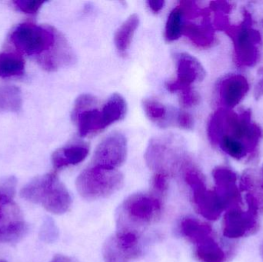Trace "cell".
<instances>
[{"mask_svg": "<svg viewBox=\"0 0 263 262\" xmlns=\"http://www.w3.org/2000/svg\"><path fill=\"white\" fill-rule=\"evenodd\" d=\"M222 234L226 238L237 239L259 232V216L242 206H232L225 211L222 220Z\"/></svg>", "mask_w": 263, "mask_h": 262, "instance_id": "30bf717a", "label": "cell"}, {"mask_svg": "<svg viewBox=\"0 0 263 262\" xmlns=\"http://www.w3.org/2000/svg\"><path fill=\"white\" fill-rule=\"evenodd\" d=\"M184 181L190 188L193 204L198 213L210 221H216L227 210L222 198L214 189H208L205 178L191 161L182 171Z\"/></svg>", "mask_w": 263, "mask_h": 262, "instance_id": "52a82bcc", "label": "cell"}, {"mask_svg": "<svg viewBox=\"0 0 263 262\" xmlns=\"http://www.w3.org/2000/svg\"><path fill=\"white\" fill-rule=\"evenodd\" d=\"M251 116V112L247 109L240 114L225 108L218 109L208 123L210 142L217 145L221 138H230L243 145L250 156L256 155L262 132L257 124L253 123Z\"/></svg>", "mask_w": 263, "mask_h": 262, "instance_id": "6da1fadb", "label": "cell"}, {"mask_svg": "<svg viewBox=\"0 0 263 262\" xmlns=\"http://www.w3.org/2000/svg\"><path fill=\"white\" fill-rule=\"evenodd\" d=\"M16 185L14 176L0 181V244L18 243L29 229L20 207L14 201Z\"/></svg>", "mask_w": 263, "mask_h": 262, "instance_id": "5b68a950", "label": "cell"}, {"mask_svg": "<svg viewBox=\"0 0 263 262\" xmlns=\"http://www.w3.org/2000/svg\"><path fill=\"white\" fill-rule=\"evenodd\" d=\"M168 177L163 174L155 173L152 179V189L153 195L162 198L166 195L168 191Z\"/></svg>", "mask_w": 263, "mask_h": 262, "instance_id": "f546056e", "label": "cell"}, {"mask_svg": "<svg viewBox=\"0 0 263 262\" xmlns=\"http://www.w3.org/2000/svg\"><path fill=\"white\" fill-rule=\"evenodd\" d=\"M142 107L146 116L153 123L159 125L161 127L175 125L176 123V110H170L154 98H145L142 101Z\"/></svg>", "mask_w": 263, "mask_h": 262, "instance_id": "d6986e66", "label": "cell"}, {"mask_svg": "<svg viewBox=\"0 0 263 262\" xmlns=\"http://www.w3.org/2000/svg\"><path fill=\"white\" fill-rule=\"evenodd\" d=\"M23 106L22 92L15 86H0V110L18 112Z\"/></svg>", "mask_w": 263, "mask_h": 262, "instance_id": "484cf974", "label": "cell"}, {"mask_svg": "<svg viewBox=\"0 0 263 262\" xmlns=\"http://www.w3.org/2000/svg\"><path fill=\"white\" fill-rule=\"evenodd\" d=\"M147 6L149 8L150 10L154 13H158L163 9L165 6V1L163 0H155V1H147Z\"/></svg>", "mask_w": 263, "mask_h": 262, "instance_id": "e575fe53", "label": "cell"}, {"mask_svg": "<svg viewBox=\"0 0 263 262\" xmlns=\"http://www.w3.org/2000/svg\"><path fill=\"white\" fill-rule=\"evenodd\" d=\"M88 145L82 143H74L60 148L53 152L52 163L54 169H63L69 166H76L84 161L89 154Z\"/></svg>", "mask_w": 263, "mask_h": 262, "instance_id": "e0dca14e", "label": "cell"}, {"mask_svg": "<svg viewBox=\"0 0 263 262\" xmlns=\"http://www.w3.org/2000/svg\"><path fill=\"white\" fill-rule=\"evenodd\" d=\"M162 206L161 198L153 193L133 194L116 212L117 232L142 237L144 231L160 218Z\"/></svg>", "mask_w": 263, "mask_h": 262, "instance_id": "7a4b0ae2", "label": "cell"}, {"mask_svg": "<svg viewBox=\"0 0 263 262\" xmlns=\"http://www.w3.org/2000/svg\"><path fill=\"white\" fill-rule=\"evenodd\" d=\"M182 35L198 47L203 49L210 47L215 41L214 29L209 17L204 18L201 24L184 21Z\"/></svg>", "mask_w": 263, "mask_h": 262, "instance_id": "ac0fdd59", "label": "cell"}, {"mask_svg": "<svg viewBox=\"0 0 263 262\" xmlns=\"http://www.w3.org/2000/svg\"><path fill=\"white\" fill-rule=\"evenodd\" d=\"M24 70L25 61L20 53L13 52L0 53V77L21 76Z\"/></svg>", "mask_w": 263, "mask_h": 262, "instance_id": "d4e9b609", "label": "cell"}, {"mask_svg": "<svg viewBox=\"0 0 263 262\" xmlns=\"http://www.w3.org/2000/svg\"><path fill=\"white\" fill-rule=\"evenodd\" d=\"M184 18L182 10L177 6L168 15L165 27V38L167 42L176 41L182 35Z\"/></svg>", "mask_w": 263, "mask_h": 262, "instance_id": "4316f807", "label": "cell"}, {"mask_svg": "<svg viewBox=\"0 0 263 262\" xmlns=\"http://www.w3.org/2000/svg\"><path fill=\"white\" fill-rule=\"evenodd\" d=\"M37 60L43 69L53 72L75 63L76 57L66 38L59 32L53 47Z\"/></svg>", "mask_w": 263, "mask_h": 262, "instance_id": "2e32d148", "label": "cell"}, {"mask_svg": "<svg viewBox=\"0 0 263 262\" xmlns=\"http://www.w3.org/2000/svg\"><path fill=\"white\" fill-rule=\"evenodd\" d=\"M127 155V141L120 132L106 136L97 146L92 166L106 169H117L124 163Z\"/></svg>", "mask_w": 263, "mask_h": 262, "instance_id": "8fae6325", "label": "cell"}, {"mask_svg": "<svg viewBox=\"0 0 263 262\" xmlns=\"http://www.w3.org/2000/svg\"><path fill=\"white\" fill-rule=\"evenodd\" d=\"M58 34L51 26L25 23L12 31L10 40L20 53L37 56L38 59L53 47Z\"/></svg>", "mask_w": 263, "mask_h": 262, "instance_id": "ba28073f", "label": "cell"}, {"mask_svg": "<svg viewBox=\"0 0 263 262\" xmlns=\"http://www.w3.org/2000/svg\"><path fill=\"white\" fill-rule=\"evenodd\" d=\"M145 163L155 173L170 176L182 172L190 161L184 141L176 135L155 137L149 142L145 153Z\"/></svg>", "mask_w": 263, "mask_h": 262, "instance_id": "277c9868", "label": "cell"}, {"mask_svg": "<svg viewBox=\"0 0 263 262\" xmlns=\"http://www.w3.org/2000/svg\"><path fill=\"white\" fill-rule=\"evenodd\" d=\"M243 22L239 26L229 25L224 32L233 40L235 58L241 67H253L259 58V47L262 36L259 31L252 28V19L247 12L244 13Z\"/></svg>", "mask_w": 263, "mask_h": 262, "instance_id": "9c48e42d", "label": "cell"}, {"mask_svg": "<svg viewBox=\"0 0 263 262\" xmlns=\"http://www.w3.org/2000/svg\"><path fill=\"white\" fill-rule=\"evenodd\" d=\"M139 25V15L133 14L117 29L114 36V43L117 51L122 56L127 55L133 36Z\"/></svg>", "mask_w": 263, "mask_h": 262, "instance_id": "603a6c76", "label": "cell"}, {"mask_svg": "<svg viewBox=\"0 0 263 262\" xmlns=\"http://www.w3.org/2000/svg\"><path fill=\"white\" fill-rule=\"evenodd\" d=\"M179 230L182 236L194 246L214 235L210 225L191 217H186L181 221Z\"/></svg>", "mask_w": 263, "mask_h": 262, "instance_id": "ffe728a7", "label": "cell"}, {"mask_svg": "<svg viewBox=\"0 0 263 262\" xmlns=\"http://www.w3.org/2000/svg\"><path fill=\"white\" fill-rule=\"evenodd\" d=\"M195 256L199 262H227V255L214 235L195 246Z\"/></svg>", "mask_w": 263, "mask_h": 262, "instance_id": "44dd1931", "label": "cell"}, {"mask_svg": "<svg viewBox=\"0 0 263 262\" xmlns=\"http://www.w3.org/2000/svg\"><path fill=\"white\" fill-rule=\"evenodd\" d=\"M45 3L46 2L40 0H16L12 2L17 10L29 15L36 14Z\"/></svg>", "mask_w": 263, "mask_h": 262, "instance_id": "f1b7e54d", "label": "cell"}, {"mask_svg": "<svg viewBox=\"0 0 263 262\" xmlns=\"http://www.w3.org/2000/svg\"><path fill=\"white\" fill-rule=\"evenodd\" d=\"M124 177L117 169H106L92 166L83 170L76 183L79 194L86 200L108 198L118 192Z\"/></svg>", "mask_w": 263, "mask_h": 262, "instance_id": "8992f818", "label": "cell"}, {"mask_svg": "<svg viewBox=\"0 0 263 262\" xmlns=\"http://www.w3.org/2000/svg\"><path fill=\"white\" fill-rule=\"evenodd\" d=\"M250 90L248 80L240 74L227 75L219 81L217 86L220 103L225 109L236 107L245 98Z\"/></svg>", "mask_w": 263, "mask_h": 262, "instance_id": "9a60e30c", "label": "cell"}, {"mask_svg": "<svg viewBox=\"0 0 263 262\" xmlns=\"http://www.w3.org/2000/svg\"><path fill=\"white\" fill-rule=\"evenodd\" d=\"M179 93H180L181 103L185 107H192L199 103V95H198L197 92H195L193 88L184 89Z\"/></svg>", "mask_w": 263, "mask_h": 262, "instance_id": "1f68e13d", "label": "cell"}, {"mask_svg": "<svg viewBox=\"0 0 263 262\" xmlns=\"http://www.w3.org/2000/svg\"><path fill=\"white\" fill-rule=\"evenodd\" d=\"M20 196L55 215L66 213L72 204L69 192L55 173L33 178L21 189Z\"/></svg>", "mask_w": 263, "mask_h": 262, "instance_id": "3957f363", "label": "cell"}, {"mask_svg": "<svg viewBox=\"0 0 263 262\" xmlns=\"http://www.w3.org/2000/svg\"><path fill=\"white\" fill-rule=\"evenodd\" d=\"M258 74L259 76V81L256 83L254 90L255 98L256 99H259L263 95V67L259 69Z\"/></svg>", "mask_w": 263, "mask_h": 262, "instance_id": "836d02e7", "label": "cell"}, {"mask_svg": "<svg viewBox=\"0 0 263 262\" xmlns=\"http://www.w3.org/2000/svg\"><path fill=\"white\" fill-rule=\"evenodd\" d=\"M176 126L184 129H192L194 125L193 116L185 111H177L176 112Z\"/></svg>", "mask_w": 263, "mask_h": 262, "instance_id": "d6a6232c", "label": "cell"}, {"mask_svg": "<svg viewBox=\"0 0 263 262\" xmlns=\"http://www.w3.org/2000/svg\"><path fill=\"white\" fill-rule=\"evenodd\" d=\"M142 253L141 237L120 232L109 237L103 249L105 262H131Z\"/></svg>", "mask_w": 263, "mask_h": 262, "instance_id": "7c38bea8", "label": "cell"}, {"mask_svg": "<svg viewBox=\"0 0 263 262\" xmlns=\"http://www.w3.org/2000/svg\"><path fill=\"white\" fill-rule=\"evenodd\" d=\"M57 237L58 229L55 223L50 218H46L40 230V238L45 243H51L55 241Z\"/></svg>", "mask_w": 263, "mask_h": 262, "instance_id": "4dcf8cb0", "label": "cell"}, {"mask_svg": "<svg viewBox=\"0 0 263 262\" xmlns=\"http://www.w3.org/2000/svg\"><path fill=\"white\" fill-rule=\"evenodd\" d=\"M0 262H6V261H0Z\"/></svg>", "mask_w": 263, "mask_h": 262, "instance_id": "74e56055", "label": "cell"}, {"mask_svg": "<svg viewBox=\"0 0 263 262\" xmlns=\"http://www.w3.org/2000/svg\"><path fill=\"white\" fill-rule=\"evenodd\" d=\"M259 254H260L263 261V243H261L260 246H259Z\"/></svg>", "mask_w": 263, "mask_h": 262, "instance_id": "8d00e7d4", "label": "cell"}, {"mask_svg": "<svg viewBox=\"0 0 263 262\" xmlns=\"http://www.w3.org/2000/svg\"><path fill=\"white\" fill-rule=\"evenodd\" d=\"M176 59L177 77L165 84L168 92H180L184 89L193 88V84L196 82L204 79L205 71L197 58L190 54L182 52L176 55Z\"/></svg>", "mask_w": 263, "mask_h": 262, "instance_id": "4fadbf2b", "label": "cell"}, {"mask_svg": "<svg viewBox=\"0 0 263 262\" xmlns=\"http://www.w3.org/2000/svg\"><path fill=\"white\" fill-rule=\"evenodd\" d=\"M214 190L222 198L227 209L232 206H242V195L237 185L236 174L224 166L216 167L213 171Z\"/></svg>", "mask_w": 263, "mask_h": 262, "instance_id": "5bb4252c", "label": "cell"}, {"mask_svg": "<svg viewBox=\"0 0 263 262\" xmlns=\"http://www.w3.org/2000/svg\"><path fill=\"white\" fill-rule=\"evenodd\" d=\"M72 120L77 123L79 133L82 137H86L104 130L102 122L101 112L96 107L81 112Z\"/></svg>", "mask_w": 263, "mask_h": 262, "instance_id": "cb8c5ba5", "label": "cell"}, {"mask_svg": "<svg viewBox=\"0 0 263 262\" xmlns=\"http://www.w3.org/2000/svg\"><path fill=\"white\" fill-rule=\"evenodd\" d=\"M97 103H98L97 98L90 94H83V95H80L76 100L75 105L72 109V119H74L77 115H80L81 112L92 109V108H95Z\"/></svg>", "mask_w": 263, "mask_h": 262, "instance_id": "83f0119b", "label": "cell"}, {"mask_svg": "<svg viewBox=\"0 0 263 262\" xmlns=\"http://www.w3.org/2000/svg\"><path fill=\"white\" fill-rule=\"evenodd\" d=\"M50 262H78L75 258L66 255H57L53 257Z\"/></svg>", "mask_w": 263, "mask_h": 262, "instance_id": "d590c367", "label": "cell"}, {"mask_svg": "<svg viewBox=\"0 0 263 262\" xmlns=\"http://www.w3.org/2000/svg\"><path fill=\"white\" fill-rule=\"evenodd\" d=\"M127 111L126 100L120 94H112L102 108L101 117L104 129L112 123L123 119Z\"/></svg>", "mask_w": 263, "mask_h": 262, "instance_id": "7402d4cb", "label": "cell"}]
</instances>
